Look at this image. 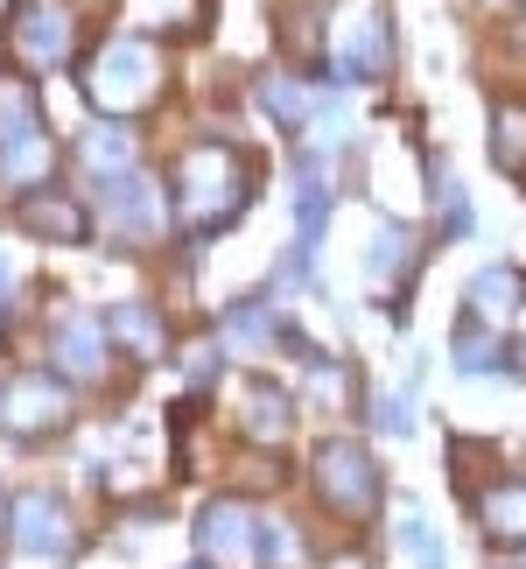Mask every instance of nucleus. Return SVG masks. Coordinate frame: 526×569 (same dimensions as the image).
<instances>
[{"label": "nucleus", "mask_w": 526, "mask_h": 569, "mask_svg": "<svg viewBox=\"0 0 526 569\" xmlns=\"http://www.w3.org/2000/svg\"><path fill=\"white\" fill-rule=\"evenodd\" d=\"M196 569H204V562H196Z\"/></svg>", "instance_id": "nucleus-34"}, {"label": "nucleus", "mask_w": 526, "mask_h": 569, "mask_svg": "<svg viewBox=\"0 0 526 569\" xmlns=\"http://www.w3.org/2000/svg\"><path fill=\"white\" fill-rule=\"evenodd\" d=\"M0 422L14 436H50L71 422V387L57 373H14L8 380V401H0Z\"/></svg>", "instance_id": "nucleus-6"}, {"label": "nucleus", "mask_w": 526, "mask_h": 569, "mask_svg": "<svg viewBox=\"0 0 526 569\" xmlns=\"http://www.w3.org/2000/svg\"><path fill=\"white\" fill-rule=\"evenodd\" d=\"M21 232H36V239H57V247H84L92 239V218H84L78 197H63V190H21Z\"/></svg>", "instance_id": "nucleus-8"}, {"label": "nucleus", "mask_w": 526, "mask_h": 569, "mask_svg": "<svg viewBox=\"0 0 526 569\" xmlns=\"http://www.w3.org/2000/svg\"><path fill=\"white\" fill-rule=\"evenodd\" d=\"M519 36H526V8H519Z\"/></svg>", "instance_id": "nucleus-30"}, {"label": "nucleus", "mask_w": 526, "mask_h": 569, "mask_svg": "<svg viewBox=\"0 0 526 569\" xmlns=\"http://www.w3.org/2000/svg\"><path fill=\"white\" fill-rule=\"evenodd\" d=\"M127 21L141 29H162V36H190L204 29V0H127Z\"/></svg>", "instance_id": "nucleus-19"}, {"label": "nucleus", "mask_w": 526, "mask_h": 569, "mask_svg": "<svg viewBox=\"0 0 526 569\" xmlns=\"http://www.w3.org/2000/svg\"><path fill=\"white\" fill-rule=\"evenodd\" d=\"M267 338H281L267 323V302H239V310L225 317V345H239V352H260Z\"/></svg>", "instance_id": "nucleus-24"}, {"label": "nucleus", "mask_w": 526, "mask_h": 569, "mask_svg": "<svg viewBox=\"0 0 526 569\" xmlns=\"http://www.w3.org/2000/svg\"><path fill=\"white\" fill-rule=\"evenodd\" d=\"M8 8H14V0H0V14H8Z\"/></svg>", "instance_id": "nucleus-31"}, {"label": "nucleus", "mask_w": 526, "mask_h": 569, "mask_svg": "<svg viewBox=\"0 0 526 569\" xmlns=\"http://www.w3.org/2000/svg\"><path fill=\"white\" fill-rule=\"evenodd\" d=\"M471 499H477V528L498 549H526V478H498V486L471 492Z\"/></svg>", "instance_id": "nucleus-13"}, {"label": "nucleus", "mask_w": 526, "mask_h": 569, "mask_svg": "<svg viewBox=\"0 0 526 569\" xmlns=\"http://www.w3.org/2000/svg\"><path fill=\"white\" fill-rule=\"evenodd\" d=\"M71 42H78V21H71V8H57V0H29V8L14 14V50H21V63H36V71L71 63Z\"/></svg>", "instance_id": "nucleus-7"}, {"label": "nucleus", "mask_w": 526, "mask_h": 569, "mask_svg": "<svg viewBox=\"0 0 526 569\" xmlns=\"http://www.w3.org/2000/svg\"><path fill=\"white\" fill-rule=\"evenodd\" d=\"M196 556H204V569H246L260 556V520L246 499H211L196 513Z\"/></svg>", "instance_id": "nucleus-5"}, {"label": "nucleus", "mask_w": 526, "mask_h": 569, "mask_svg": "<svg viewBox=\"0 0 526 569\" xmlns=\"http://www.w3.org/2000/svg\"><path fill=\"white\" fill-rule=\"evenodd\" d=\"M372 422L393 429V436H407L414 429V393H380V401H372Z\"/></svg>", "instance_id": "nucleus-28"}, {"label": "nucleus", "mask_w": 526, "mask_h": 569, "mask_svg": "<svg viewBox=\"0 0 526 569\" xmlns=\"http://www.w3.org/2000/svg\"><path fill=\"white\" fill-rule=\"evenodd\" d=\"M393 63V14L380 0H358L351 14L331 21V71L337 78H380Z\"/></svg>", "instance_id": "nucleus-4"}, {"label": "nucleus", "mask_w": 526, "mask_h": 569, "mask_svg": "<svg viewBox=\"0 0 526 569\" xmlns=\"http://www.w3.org/2000/svg\"><path fill=\"white\" fill-rule=\"evenodd\" d=\"M401 541H407V556H414V569H443V549H435V535H428V520L422 513H401Z\"/></svg>", "instance_id": "nucleus-25"}, {"label": "nucleus", "mask_w": 526, "mask_h": 569, "mask_svg": "<svg viewBox=\"0 0 526 569\" xmlns=\"http://www.w3.org/2000/svg\"><path fill=\"white\" fill-rule=\"evenodd\" d=\"M134 156H141V148H134V134H127L120 120H113V127H92V134L78 141V162L92 169L99 183H113V177H127V169H134Z\"/></svg>", "instance_id": "nucleus-18"}, {"label": "nucleus", "mask_w": 526, "mask_h": 569, "mask_svg": "<svg viewBox=\"0 0 526 569\" xmlns=\"http://www.w3.org/2000/svg\"><path fill=\"white\" fill-rule=\"evenodd\" d=\"M21 134H42L36 84H29V78H0V148L21 141Z\"/></svg>", "instance_id": "nucleus-21"}, {"label": "nucleus", "mask_w": 526, "mask_h": 569, "mask_svg": "<svg viewBox=\"0 0 526 569\" xmlns=\"http://www.w3.org/2000/svg\"><path fill=\"white\" fill-rule=\"evenodd\" d=\"M526 310V274L519 268H485L471 281V317L477 323H506Z\"/></svg>", "instance_id": "nucleus-16"}, {"label": "nucleus", "mask_w": 526, "mask_h": 569, "mask_svg": "<svg viewBox=\"0 0 526 569\" xmlns=\"http://www.w3.org/2000/svg\"><path fill=\"white\" fill-rule=\"evenodd\" d=\"M99 323H105V345H127L141 366H155L169 352V323L155 317V302H113Z\"/></svg>", "instance_id": "nucleus-12"}, {"label": "nucleus", "mask_w": 526, "mask_h": 569, "mask_svg": "<svg viewBox=\"0 0 526 569\" xmlns=\"http://www.w3.org/2000/svg\"><path fill=\"white\" fill-rule=\"evenodd\" d=\"M50 177H57V141L50 134H21V141L0 148V183L8 190H42Z\"/></svg>", "instance_id": "nucleus-15"}, {"label": "nucleus", "mask_w": 526, "mask_h": 569, "mask_svg": "<svg viewBox=\"0 0 526 569\" xmlns=\"http://www.w3.org/2000/svg\"><path fill=\"white\" fill-rule=\"evenodd\" d=\"M506 366H513V373H526V338H519V345H506Z\"/></svg>", "instance_id": "nucleus-29"}, {"label": "nucleus", "mask_w": 526, "mask_h": 569, "mask_svg": "<svg viewBox=\"0 0 526 569\" xmlns=\"http://www.w3.org/2000/svg\"><path fill=\"white\" fill-rule=\"evenodd\" d=\"M84 99H92L99 113H113V120L148 113V106L162 99V50L148 36H134V29L105 36L99 50L84 57Z\"/></svg>", "instance_id": "nucleus-2"}, {"label": "nucleus", "mask_w": 526, "mask_h": 569, "mask_svg": "<svg viewBox=\"0 0 526 569\" xmlns=\"http://www.w3.org/2000/svg\"><path fill=\"white\" fill-rule=\"evenodd\" d=\"M260 556H267L274 569H295L302 562V541H295L289 520H281V528H260Z\"/></svg>", "instance_id": "nucleus-27"}, {"label": "nucleus", "mask_w": 526, "mask_h": 569, "mask_svg": "<svg viewBox=\"0 0 526 569\" xmlns=\"http://www.w3.org/2000/svg\"><path fill=\"white\" fill-rule=\"evenodd\" d=\"M407 274H414V232L407 226H380V232H372V253H365L372 296H386L393 281H407Z\"/></svg>", "instance_id": "nucleus-17"}, {"label": "nucleus", "mask_w": 526, "mask_h": 569, "mask_svg": "<svg viewBox=\"0 0 526 569\" xmlns=\"http://www.w3.org/2000/svg\"><path fill=\"white\" fill-rule=\"evenodd\" d=\"M435 211H443V232H449V239L471 232V197L456 190V183H443V177H435Z\"/></svg>", "instance_id": "nucleus-26"}, {"label": "nucleus", "mask_w": 526, "mask_h": 569, "mask_svg": "<svg viewBox=\"0 0 526 569\" xmlns=\"http://www.w3.org/2000/svg\"><path fill=\"white\" fill-rule=\"evenodd\" d=\"M239 408H246V415H239L246 443H281V436H289V422H295V401H289V393H281L274 380H253Z\"/></svg>", "instance_id": "nucleus-14"}, {"label": "nucleus", "mask_w": 526, "mask_h": 569, "mask_svg": "<svg viewBox=\"0 0 526 569\" xmlns=\"http://www.w3.org/2000/svg\"><path fill=\"white\" fill-rule=\"evenodd\" d=\"M0 401H8V387H0Z\"/></svg>", "instance_id": "nucleus-32"}, {"label": "nucleus", "mask_w": 526, "mask_h": 569, "mask_svg": "<svg viewBox=\"0 0 526 569\" xmlns=\"http://www.w3.org/2000/svg\"><path fill=\"white\" fill-rule=\"evenodd\" d=\"M456 366H464V373H498V366H506V338H492V323H477V317H464L456 323Z\"/></svg>", "instance_id": "nucleus-20"}, {"label": "nucleus", "mask_w": 526, "mask_h": 569, "mask_svg": "<svg viewBox=\"0 0 526 569\" xmlns=\"http://www.w3.org/2000/svg\"><path fill=\"white\" fill-rule=\"evenodd\" d=\"M105 218H113V232H127V239H155V232H169L162 190L148 183V177H134V169L105 183Z\"/></svg>", "instance_id": "nucleus-9"}, {"label": "nucleus", "mask_w": 526, "mask_h": 569, "mask_svg": "<svg viewBox=\"0 0 526 569\" xmlns=\"http://www.w3.org/2000/svg\"><path fill=\"white\" fill-rule=\"evenodd\" d=\"M50 345H57L63 380H99V373H105V323H99V317L63 310V317L50 323Z\"/></svg>", "instance_id": "nucleus-11"}, {"label": "nucleus", "mask_w": 526, "mask_h": 569, "mask_svg": "<svg viewBox=\"0 0 526 569\" xmlns=\"http://www.w3.org/2000/svg\"><path fill=\"white\" fill-rule=\"evenodd\" d=\"M260 106H267L281 127H302V120H310V92H302L289 71H267V78H260Z\"/></svg>", "instance_id": "nucleus-23"}, {"label": "nucleus", "mask_w": 526, "mask_h": 569, "mask_svg": "<svg viewBox=\"0 0 526 569\" xmlns=\"http://www.w3.org/2000/svg\"><path fill=\"white\" fill-rule=\"evenodd\" d=\"M0 520H8V507H0Z\"/></svg>", "instance_id": "nucleus-33"}, {"label": "nucleus", "mask_w": 526, "mask_h": 569, "mask_svg": "<svg viewBox=\"0 0 526 569\" xmlns=\"http://www.w3.org/2000/svg\"><path fill=\"white\" fill-rule=\"evenodd\" d=\"M253 204V162L239 156L225 141H196L183 148V162H175V190H169V211L183 232H225L239 211Z\"/></svg>", "instance_id": "nucleus-1"}, {"label": "nucleus", "mask_w": 526, "mask_h": 569, "mask_svg": "<svg viewBox=\"0 0 526 569\" xmlns=\"http://www.w3.org/2000/svg\"><path fill=\"white\" fill-rule=\"evenodd\" d=\"M316 492H323V507H331L337 520H372L386 486H380V465H372L365 443L331 436V443L316 450Z\"/></svg>", "instance_id": "nucleus-3"}, {"label": "nucleus", "mask_w": 526, "mask_h": 569, "mask_svg": "<svg viewBox=\"0 0 526 569\" xmlns=\"http://www.w3.org/2000/svg\"><path fill=\"white\" fill-rule=\"evenodd\" d=\"M8 520H14V549L21 556H63L71 549V520H63V507L50 492H21L8 507Z\"/></svg>", "instance_id": "nucleus-10"}, {"label": "nucleus", "mask_w": 526, "mask_h": 569, "mask_svg": "<svg viewBox=\"0 0 526 569\" xmlns=\"http://www.w3.org/2000/svg\"><path fill=\"white\" fill-rule=\"evenodd\" d=\"M492 162L506 177H526V106H513V99L492 113Z\"/></svg>", "instance_id": "nucleus-22"}]
</instances>
